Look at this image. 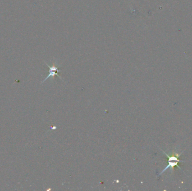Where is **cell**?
Wrapping results in <instances>:
<instances>
[{"instance_id":"obj_1","label":"cell","mask_w":192,"mask_h":191,"mask_svg":"<svg viewBox=\"0 0 192 191\" xmlns=\"http://www.w3.org/2000/svg\"><path fill=\"white\" fill-rule=\"evenodd\" d=\"M163 153H165V155H166V156L169 158V160H168L169 163H168V165H167V167H165V169L163 170V171L161 172V173L158 174V176L163 174V173L165 172V171L167 170L169 168H170L171 169H173L174 167H175V166H177L181 170V168L179 165L178 163L179 162H184V161L179 160L178 158L179 156H180V155H181V153H183V152L180 153V154H175V155H174V156H172V155L170 156L169 155H168V153H165L163 151Z\"/></svg>"},{"instance_id":"obj_2","label":"cell","mask_w":192,"mask_h":191,"mask_svg":"<svg viewBox=\"0 0 192 191\" xmlns=\"http://www.w3.org/2000/svg\"><path fill=\"white\" fill-rule=\"evenodd\" d=\"M46 65L49 67V75L46 77L44 81L42 82V83H43L44 81L47 80L49 78H51V77L52 78H54L55 76H58L60 78H61V79H62L61 78V76L58 75V73H59L60 72V70H59V68L60 66H57L56 63V64H54V65L51 66H49L47 63H46Z\"/></svg>"}]
</instances>
